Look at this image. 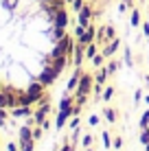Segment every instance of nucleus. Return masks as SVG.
<instances>
[{
  "label": "nucleus",
  "mask_w": 149,
  "mask_h": 151,
  "mask_svg": "<svg viewBox=\"0 0 149 151\" xmlns=\"http://www.w3.org/2000/svg\"><path fill=\"white\" fill-rule=\"evenodd\" d=\"M70 50L66 0H0V107L37 103Z\"/></svg>",
  "instance_id": "f257e3e1"
}]
</instances>
